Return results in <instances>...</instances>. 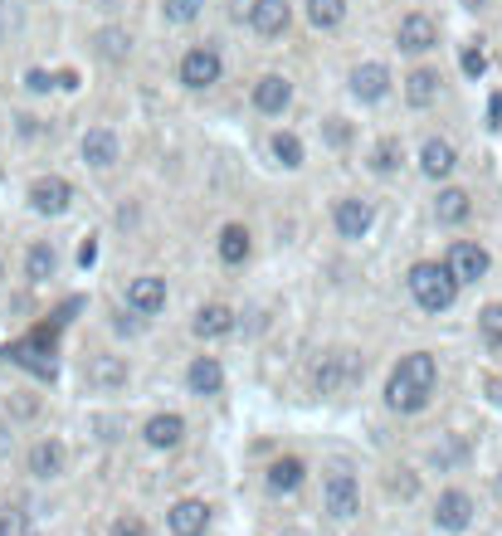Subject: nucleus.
<instances>
[{"label": "nucleus", "instance_id": "nucleus-1", "mask_svg": "<svg viewBox=\"0 0 502 536\" xmlns=\"http://www.w3.org/2000/svg\"><path fill=\"white\" fill-rule=\"evenodd\" d=\"M434 381H439L434 356H429V351H410V356H400L395 371H390L386 405L395 410V415H420V410L429 405V395H434Z\"/></svg>", "mask_w": 502, "mask_h": 536}, {"label": "nucleus", "instance_id": "nucleus-2", "mask_svg": "<svg viewBox=\"0 0 502 536\" xmlns=\"http://www.w3.org/2000/svg\"><path fill=\"white\" fill-rule=\"evenodd\" d=\"M410 298L425 307V312H449L454 298H459V278H454L444 264L425 259V264L410 268Z\"/></svg>", "mask_w": 502, "mask_h": 536}, {"label": "nucleus", "instance_id": "nucleus-3", "mask_svg": "<svg viewBox=\"0 0 502 536\" xmlns=\"http://www.w3.org/2000/svg\"><path fill=\"white\" fill-rule=\"evenodd\" d=\"M361 381V356L356 351H322L312 361V390L317 395H342Z\"/></svg>", "mask_w": 502, "mask_h": 536}, {"label": "nucleus", "instance_id": "nucleus-4", "mask_svg": "<svg viewBox=\"0 0 502 536\" xmlns=\"http://www.w3.org/2000/svg\"><path fill=\"white\" fill-rule=\"evenodd\" d=\"M444 268H449L459 283H478V278H488L493 259H488V249H483V244H473V239H454V244H449V254H444Z\"/></svg>", "mask_w": 502, "mask_h": 536}, {"label": "nucleus", "instance_id": "nucleus-5", "mask_svg": "<svg viewBox=\"0 0 502 536\" xmlns=\"http://www.w3.org/2000/svg\"><path fill=\"white\" fill-rule=\"evenodd\" d=\"M322 502H327V517H337V522H342V517H356V512H361V488H356V473H351V468H332Z\"/></svg>", "mask_w": 502, "mask_h": 536}, {"label": "nucleus", "instance_id": "nucleus-6", "mask_svg": "<svg viewBox=\"0 0 502 536\" xmlns=\"http://www.w3.org/2000/svg\"><path fill=\"white\" fill-rule=\"evenodd\" d=\"M220 69H225L220 54H215L210 44H195V49L181 54V69H176V74H181L186 88H210V83H220Z\"/></svg>", "mask_w": 502, "mask_h": 536}, {"label": "nucleus", "instance_id": "nucleus-7", "mask_svg": "<svg viewBox=\"0 0 502 536\" xmlns=\"http://www.w3.org/2000/svg\"><path fill=\"white\" fill-rule=\"evenodd\" d=\"M69 205H74V186L64 181V176H39L35 186H30V210L35 215H69Z\"/></svg>", "mask_w": 502, "mask_h": 536}, {"label": "nucleus", "instance_id": "nucleus-8", "mask_svg": "<svg viewBox=\"0 0 502 536\" xmlns=\"http://www.w3.org/2000/svg\"><path fill=\"white\" fill-rule=\"evenodd\" d=\"M332 225L342 239H361V234L376 225V205L371 200H361V195H347V200H337L332 205Z\"/></svg>", "mask_w": 502, "mask_h": 536}, {"label": "nucleus", "instance_id": "nucleus-9", "mask_svg": "<svg viewBox=\"0 0 502 536\" xmlns=\"http://www.w3.org/2000/svg\"><path fill=\"white\" fill-rule=\"evenodd\" d=\"M439 44V25L429 20L425 10H410L405 20H400V30H395V49H405V54H429Z\"/></svg>", "mask_w": 502, "mask_h": 536}, {"label": "nucleus", "instance_id": "nucleus-10", "mask_svg": "<svg viewBox=\"0 0 502 536\" xmlns=\"http://www.w3.org/2000/svg\"><path fill=\"white\" fill-rule=\"evenodd\" d=\"M244 20L254 25V35L278 39L293 25V5H288V0H249V15H244Z\"/></svg>", "mask_w": 502, "mask_h": 536}, {"label": "nucleus", "instance_id": "nucleus-11", "mask_svg": "<svg viewBox=\"0 0 502 536\" xmlns=\"http://www.w3.org/2000/svg\"><path fill=\"white\" fill-rule=\"evenodd\" d=\"M434 522H439V532H468V522H473V498H468L464 488H444L439 502H434Z\"/></svg>", "mask_w": 502, "mask_h": 536}, {"label": "nucleus", "instance_id": "nucleus-12", "mask_svg": "<svg viewBox=\"0 0 502 536\" xmlns=\"http://www.w3.org/2000/svg\"><path fill=\"white\" fill-rule=\"evenodd\" d=\"M127 307H132L137 317H161V307H166V278H156V273L132 278V288H127Z\"/></svg>", "mask_w": 502, "mask_h": 536}, {"label": "nucleus", "instance_id": "nucleus-13", "mask_svg": "<svg viewBox=\"0 0 502 536\" xmlns=\"http://www.w3.org/2000/svg\"><path fill=\"white\" fill-rule=\"evenodd\" d=\"M166 527H171L176 536H205L210 532V502L181 498L171 512H166Z\"/></svg>", "mask_w": 502, "mask_h": 536}, {"label": "nucleus", "instance_id": "nucleus-14", "mask_svg": "<svg viewBox=\"0 0 502 536\" xmlns=\"http://www.w3.org/2000/svg\"><path fill=\"white\" fill-rule=\"evenodd\" d=\"M25 468H30L35 478H59V473L69 468V449H64L59 439H39V444H30V454H25Z\"/></svg>", "mask_w": 502, "mask_h": 536}, {"label": "nucleus", "instance_id": "nucleus-15", "mask_svg": "<svg viewBox=\"0 0 502 536\" xmlns=\"http://www.w3.org/2000/svg\"><path fill=\"white\" fill-rule=\"evenodd\" d=\"M288 103H293V83H288L283 74H264L259 83H254V108H259L264 117H278Z\"/></svg>", "mask_w": 502, "mask_h": 536}, {"label": "nucleus", "instance_id": "nucleus-16", "mask_svg": "<svg viewBox=\"0 0 502 536\" xmlns=\"http://www.w3.org/2000/svg\"><path fill=\"white\" fill-rule=\"evenodd\" d=\"M351 93H356L361 103H381L390 93V69L386 64H356V69H351Z\"/></svg>", "mask_w": 502, "mask_h": 536}, {"label": "nucleus", "instance_id": "nucleus-17", "mask_svg": "<svg viewBox=\"0 0 502 536\" xmlns=\"http://www.w3.org/2000/svg\"><path fill=\"white\" fill-rule=\"evenodd\" d=\"M454 166H459L454 142H444V137H429L425 147H420V171H425L429 181H444V176H454Z\"/></svg>", "mask_w": 502, "mask_h": 536}, {"label": "nucleus", "instance_id": "nucleus-18", "mask_svg": "<svg viewBox=\"0 0 502 536\" xmlns=\"http://www.w3.org/2000/svg\"><path fill=\"white\" fill-rule=\"evenodd\" d=\"M186 385H191V395H220L225 390V366L215 356H195L186 366Z\"/></svg>", "mask_w": 502, "mask_h": 536}, {"label": "nucleus", "instance_id": "nucleus-19", "mask_svg": "<svg viewBox=\"0 0 502 536\" xmlns=\"http://www.w3.org/2000/svg\"><path fill=\"white\" fill-rule=\"evenodd\" d=\"M142 439H147V449H176L186 439V420L181 415H152L142 424Z\"/></svg>", "mask_w": 502, "mask_h": 536}, {"label": "nucleus", "instance_id": "nucleus-20", "mask_svg": "<svg viewBox=\"0 0 502 536\" xmlns=\"http://www.w3.org/2000/svg\"><path fill=\"white\" fill-rule=\"evenodd\" d=\"M83 161H88L93 171H108L117 161V137L108 127H88V132H83Z\"/></svg>", "mask_w": 502, "mask_h": 536}, {"label": "nucleus", "instance_id": "nucleus-21", "mask_svg": "<svg viewBox=\"0 0 502 536\" xmlns=\"http://www.w3.org/2000/svg\"><path fill=\"white\" fill-rule=\"evenodd\" d=\"M230 327H234V312L225 303H205L200 312H195V322H191V332H195V337H205V342L225 337Z\"/></svg>", "mask_w": 502, "mask_h": 536}, {"label": "nucleus", "instance_id": "nucleus-22", "mask_svg": "<svg viewBox=\"0 0 502 536\" xmlns=\"http://www.w3.org/2000/svg\"><path fill=\"white\" fill-rule=\"evenodd\" d=\"M439 98V74L434 69H415V74L405 78V103L420 113V108H429Z\"/></svg>", "mask_w": 502, "mask_h": 536}, {"label": "nucleus", "instance_id": "nucleus-23", "mask_svg": "<svg viewBox=\"0 0 502 536\" xmlns=\"http://www.w3.org/2000/svg\"><path fill=\"white\" fill-rule=\"evenodd\" d=\"M54 268H59L54 244H44V239H39V244L25 249V278H30V283H49V278H54Z\"/></svg>", "mask_w": 502, "mask_h": 536}, {"label": "nucleus", "instance_id": "nucleus-24", "mask_svg": "<svg viewBox=\"0 0 502 536\" xmlns=\"http://www.w3.org/2000/svg\"><path fill=\"white\" fill-rule=\"evenodd\" d=\"M468 215H473V205H468L464 191H439L434 195V220H439V225L454 230V225H464Z\"/></svg>", "mask_w": 502, "mask_h": 536}, {"label": "nucleus", "instance_id": "nucleus-25", "mask_svg": "<svg viewBox=\"0 0 502 536\" xmlns=\"http://www.w3.org/2000/svg\"><path fill=\"white\" fill-rule=\"evenodd\" d=\"M303 478H308L303 459H273L269 463V488L273 493H293V488H303Z\"/></svg>", "mask_w": 502, "mask_h": 536}, {"label": "nucleus", "instance_id": "nucleus-26", "mask_svg": "<svg viewBox=\"0 0 502 536\" xmlns=\"http://www.w3.org/2000/svg\"><path fill=\"white\" fill-rule=\"evenodd\" d=\"M249 254H254L249 230H244V225H225V230H220V259H225V264H244Z\"/></svg>", "mask_w": 502, "mask_h": 536}, {"label": "nucleus", "instance_id": "nucleus-27", "mask_svg": "<svg viewBox=\"0 0 502 536\" xmlns=\"http://www.w3.org/2000/svg\"><path fill=\"white\" fill-rule=\"evenodd\" d=\"M122 381H127V366H122L117 356H93V361H88V385H98V390H117Z\"/></svg>", "mask_w": 502, "mask_h": 536}, {"label": "nucleus", "instance_id": "nucleus-28", "mask_svg": "<svg viewBox=\"0 0 502 536\" xmlns=\"http://www.w3.org/2000/svg\"><path fill=\"white\" fill-rule=\"evenodd\" d=\"M400 166H405V147H400L395 137H381V142L371 147V171H376V176H395Z\"/></svg>", "mask_w": 502, "mask_h": 536}, {"label": "nucleus", "instance_id": "nucleus-29", "mask_svg": "<svg viewBox=\"0 0 502 536\" xmlns=\"http://www.w3.org/2000/svg\"><path fill=\"white\" fill-rule=\"evenodd\" d=\"M93 49H98L103 59L122 64V59L132 54V35H127V30H117V25H108V30H98V35H93Z\"/></svg>", "mask_w": 502, "mask_h": 536}, {"label": "nucleus", "instance_id": "nucleus-30", "mask_svg": "<svg viewBox=\"0 0 502 536\" xmlns=\"http://www.w3.org/2000/svg\"><path fill=\"white\" fill-rule=\"evenodd\" d=\"M308 20L317 30H337L347 20V0H308Z\"/></svg>", "mask_w": 502, "mask_h": 536}, {"label": "nucleus", "instance_id": "nucleus-31", "mask_svg": "<svg viewBox=\"0 0 502 536\" xmlns=\"http://www.w3.org/2000/svg\"><path fill=\"white\" fill-rule=\"evenodd\" d=\"M273 156H278L288 171H298V166H303V137H298V132H273Z\"/></svg>", "mask_w": 502, "mask_h": 536}, {"label": "nucleus", "instance_id": "nucleus-32", "mask_svg": "<svg viewBox=\"0 0 502 536\" xmlns=\"http://www.w3.org/2000/svg\"><path fill=\"white\" fill-rule=\"evenodd\" d=\"M478 332H483L488 346H502V303H488L478 312Z\"/></svg>", "mask_w": 502, "mask_h": 536}, {"label": "nucleus", "instance_id": "nucleus-33", "mask_svg": "<svg viewBox=\"0 0 502 536\" xmlns=\"http://www.w3.org/2000/svg\"><path fill=\"white\" fill-rule=\"evenodd\" d=\"M161 10H166V20H171V25H191V20H200L205 0H166Z\"/></svg>", "mask_w": 502, "mask_h": 536}, {"label": "nucleus", "instance_id": "nucleus-34", "mask_svg": "<svg viewBox=\"0 0 502 536\" xmlns=\"http://www.w3.org/2000/svg\"><path fill=\"white\" fill-rule=\"evenodd\" d=\"M322 137H327L332 152H347L351 147V122L347 117H327V122H322Z\"/></svg>", "mask_w": 502, "mask_h": 536}, {"label": "nucleus", "instance_id": "nucleus-35", "mask_svg": "<svg viewBox=\"0 0 502 536\" xmlns=\"http://www.w3.org/2000/svg\"><path fill=\"white\" fill-rule=\"evenodd\" d=\"M108 536H147V522H142L137 512H122L113 527H108Z\"/></svg>", "mask_w": 502, "mask_h": 536}, {"label": "nucleus", "instance_id": "nucleus-36", "mask_svg": "<svg viewBox=\"0 0 502 536\" xmlns=\"http://www.w3.org/2000/svg\"><path fill=\"white\" fill-rule=\"evenodd\" d=\"M0 536H30V527H25V512L0 507Z\"/></svg>", "mask_w": 502, "mask_h": 536}, {"label": "nucleus", "instance_id": "nucleus-37", "mask_svg": "<svg viewBox=\"0 0 502 536\" xmlns=\"http://www.w3.org/2000/svg\"><path fill=\"white\" fill-rule=\"evenodd\" d=\"M113 327L122 332V337H137V332H142V317L127 307V312H117V317H113Z\"/></svg>", "mask_w": 502, "mask_h": 536}, {"label": "nucleus", "instance_id": "nucleus-38", "mask_svg": "<svg viewBox=\"0 0 502 536\" xmlns=\"http://www.w3.org/2000/svg\"><path fill=\"white\" fill-rule=\"evenodd\" d=\"M25 88H30V93H49V88H54V74H44V69H30V74H25Z\"/></svg>", "mask_w": 502, "mask_h": 536}, {"label": "nucleus", "instance_id": "nucleus-39", "mask_svg": "<svg viewBox=\"0 0 502 536\" xmlns=\"http://www.w3.org/2000/svg\"><path fill=\"white\" fill-rule=\"evenodd\" d=\"M54 88H69V93H74V88H78V74H74V69H64V74H54Z\"/></svg>", "mask_w": 502, "mask_h": 536}, {"label": "nucleus", "instance_id": "nucleus-40", "mask_svg": "<svg viewBox=\"0 0 502 536\" xmlns=\"http://www.w3.org/2000/svg\"><path fill=\"white\" fill-rule=\"evenodd\" d=\"M464 69L468 74H483V54H478V49H468L464 54Z\"/></svg>", "mask_w": 502, "mask_h": 536}, {"label": "nucleus", "instance_id": "nucleus-41", "mask_svg": "<svg viewBox=\"0 0 502 536\" xmlns=\"http://www.w3.org/2000/svg\"><path fill=\"white\" fill-rule=\"evenodd\" d=\"M488 117H493V127L502 122V93H493V98H488Z\"/></svg>", "mask_w": 502, "mask_h": 536}, {"label": "nucleus", "instance_id": "nucleus-42", "mask_svg": "<svg viewBox=\"0 0 502 536\" xmlns=\"http://www.w3.org/2000/svg\"><path fill=\"white\" fill-rule=\"evenodd\" d=\"M20 137H39V122H35V117H20Z\"/></svg>", "mask_w": 502, "mask_h": 536}, {"label": "nucleus", "instance_id": "nucleus-43", "mask_svg": "<svg viewBox=\"0 0 502 536\" xmlns=\"http://www.w3.org/2000/svg\"><path fill=\"white\" fill-rule=\"evenodd\" d=\"M464 5H468V10H483V0H464Z\"/></svg>", "mask_w": 502, "mask_h": 536}, {"label": "nucleus", "instance_id": "nucleus-44", "mask_svg": "<svg viewBox=\"0 0 502 536\" xmlns=\"http://www.w3.org/2000/svg\"><path fill=\"white\" fill-rule=\"evenodd\" d=\"M0 278H5V264H0Z\"/></svg>", "mask_w": 502, "mask_h": 536}]
</instances>
